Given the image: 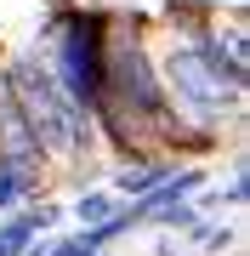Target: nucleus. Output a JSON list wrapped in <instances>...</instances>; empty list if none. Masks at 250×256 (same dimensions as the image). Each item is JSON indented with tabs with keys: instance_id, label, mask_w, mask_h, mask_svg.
<instances>
[{
	"instance_id": "7",
	"label": "nucleus",
	"mask_w": 250,
	"mask_h": 256,
	"mask_svg": "<svg viewBox=\"0 0 250 256\" xmlns=\"http://www.w3.org/2000/svg\"><path fill=\"white\" fill-rule=\"evenodd\" d=\"M114 205H120V200H114L108 188H80L74 200H68L63 216H74V228H97V222H108V216H114Z\"/></svg>"
},
{
	"instance_id": "6",
	"label": "nucleus",
	"mask_w": 250,
	"mask_h": 256,
	"mask_svg": "<svg viewBox=\"0 0 250 256\" xmlns=\"http://www.w3.org/2000/svg\"><path fill=\"white\" fill-rule=\"evenodd\" d=\"M239 216H199V228L194 234H182L188 239V250H199V256H222V250H239Z\"/></svg>"
},
{
	"instance_id": "8",
	"label": "nucleus",
	"mask_w": 250,
	"mask_h": 256,
	"mask_svg": "<svg viewBox=\"0 0 250 256\" xmlns=\"http://www.w3.org/2000/svg\"><path fill=\"white\" fill-rule=\"evenodd\" d=\"M80 256H114V250H80Z\"/></svg>"
},
{
	"instance_id": "3",
	"label": "nucleus",
	"mask_w": 250,
	"mask_h": 256,
	"mask_svg": "<svg viewBox=\"0 0 250 256\" xmlns=\"http://www.w3.org/2000/svg\"><path fill=\"white\" fill-rule=\"evenodd\" d=\"M0 165H34V171H51L46 154H40V142H34V131H28V120H23V108L11 102L6 86H0Z\"/></svg>"
},
{
	"instance_id": "9",
	"label": "nucleus",
	"mask_w": 250,
	"mask_h": 256,
	"mask_svg": "<svg viewBox=\"0 0 250 256\" xmlns=\"http://www.w3.org/2000/svg\"><path fill=\"white\" fill-rule=\"evenodd\" d=\"M182 256H199V250H182Z\"/></svg>"
},
{
	"instance_id": "1",
	"label": "nucleus",
	"mask_w": 250,
	"mask_h": 256,
	"mask_svg": "<svg viewBox=\"0 0 250 256\" xmlns=\"http://www.w3.org/2000/svg\"><path fill=\"white\" fill-rule=\"evenodd\" d=\"M0 86H6L11 102L23 108V120H28V131H34L46 165H68V171H74V165H85L97 154L91 114L68 102V92L57 86V74L46 68V57H40V46L11 52L6 63H0Z\"/></svg>"
},
{
	"instance_id": "4",
	"label": "nucleus",
	"mask_w": 250,
	"mask_h": 256,
	"mask_svg": "<svg viewBox=\"0 0 250 256\" xmlns=\"http://www.w3.org/2000/svg\"><path fill=\"white\" fill-rule=\"evenodd\" d=\"M171 154H154V160H120L114 165V176H108V194L114 200H142V194H154L159 182L171 176Z\"/></svg>"
},
{
	"instance_id": "2",
	"label": "nucleus",
	"mask_w": 250,
	"mask_h": 256,
	"mask_svg": "<svg viewBox=\"0 0 250 256\" xmlns=\"http://www.w3.org/2000/svg\"><path fill=\"white\" fill-rule=\"evenodd\" d=\"M102 40H108V12L97 6H68L40 28V57L46 68L57 74V86L68 92L74 108L91 114L97 97H102Z\"/></svg>"
},
{
	"instance_id": "5",
	"label": "nucleus",
	"mask_w": 250,
	"mask_h": 256,
	"mask_svg": "<svg viewBox=\"0 0 250 256\" xmlns=\"http://www.w3.org/2000/svg\"><path fill=\"white\" fill-rule=\"evenodd\" d=\"M46 176L51 171H34V165H0V216L23 210L28 200H46Z\"/></svg>"
}]
</instances>
